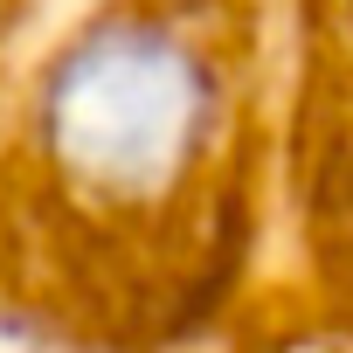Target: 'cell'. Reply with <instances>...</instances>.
<instances>
[{"mask_svg":"<svg viewBox=\"0 0 353 353\" xmlns=\"http://www.w3.org/2000/svg\"><path fill=\"white\" fill-rule=\"evenodd\" d=\"M277 0H104L28 104L49 284L159 353L222 312L270 236Z\"/></svg>","mask_w":353,"mask_h":353,"instance_id":"6da1fadb","label":"cell"},{"mask_svg":"<svg viewBox=\"0 0 353 353\" xmlns=\"http://www.w3.org/2000/svg\"><path fill=\"white\" fill-rule=\"evenodd\" d=\"M277 166L312 277L353 298V0H277Z\"/></svg>","mask_w":353,"mask_h":353,"instance_id":"7a4b0ae2","label":"cell"}]
</instances>
